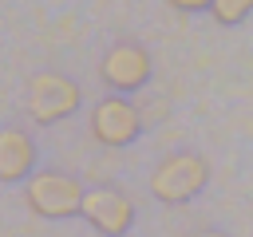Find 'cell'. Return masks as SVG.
Listing matches in <instances>:
<instances>
[{
    "label": "cell",
    "mask_w": 253,
    "mask_h": 237,
    "mask_svg": "<svg viewBox=\"0 0 253 237\" xmlns=\"http://www.w3.org/2000/svg\"><path fill=\"white\" fill-rule=\"evenodd\" d=\"M36 166V142L20 126L0 130V182H28Z\"/></svg>",
    "instance_id": "52a82bcc"
},
{
    "label": "cell",
    "mask_w": 253,
    "mask_h": 237,
    "mask_svg": "<svg viewBox=\"0 0 253 237\" xmlns=\"http://www.w3.org/2000/svg\"><path fill=\"white\" fill-rule=\"evenodd\" d=\"M83 182L63 174V170H40L24 182V201L36 217L47 221H63V217H79L83 209Z\"/></svg>",
    "instance_id": "7a4b0ae2"
},
{
    "label": "cell",
    "mask_w": 253,
    "mask_h": 237,
    "mask_svg": "<svg viewBox=\"0 0 253 237\" xmlns=\"http://www.w3.org/2000/svg\"><path fill=\"white\" fill-rule=\"evenodd\" d=\"M79 103H83V91L63 71H40L28 79V115L40 126H51V122L75 115Z\"/></svg>",
    "instance_id": "3957f363"
},
{
    "label": "cell",
    "mask_w": 253,
    "mask_h": 237,
    "mask_svg": "<svg viewBox=\"0 0 253 237\" xmlns=\"http://www.w3.org/2000/svg\"><path fill=\"white\" fill-rule=\"evenodd\" d=\"M150 51L142 43H115L103 59H99V79L115 91V95H134L150 83Z\"/></svg>",
    "instance_id": "5b68a950"
},
{
    "label": "cell",
    "mask_w": 253,
    "mask_h": 237,
    "mask_svg": "<svg viewBox=\"0 0 253 237\" xmlns=\"http://www.w3.org/2000/svg\"><path fill=\"white\" fill-rule=\"evenodd\" d=\"M170 8H178V12H210L213 0H170Z\"/></svg>",
    "instance_id": "9c48e42d"
},
{
    "label": "cell",
    "mask_w": 253,
    "mask_h": 237,
    "mask_svg": "<svg viewBox=\"0 0 253 237\" xmlns=\"http://www.w3.org/2000/svg\"><path fill=\"white\" fill-rule=\"evenodd\" d=\"M206 182H210V162L202 154H194V150H174L154 166L150 194L158 201H166V205H182V201L198 198L206 190Z\"/></svg>",
    "instance_id": "6da1fadb"
},
{
    "label": "cell",
    "mask_w": 253,
    "mask_h": 237,
    "mask_svg": "<svg viewBox=\"0 0 253 237\" xmlns=\"http://www.w3.org/2000/svg\"><path fill=\"white\" fill-rule=\"evenodd\" d=\"M138 130H142V111L126 95H107V99L95 103V111H91V138L99 146H111V150L130 146L138 138Z\"/></svg>",
    "instance_id": "277c9868"
},
{
    "label": "cell",
    "mask_w": 253,
    "mask_h": 237,
    "mask_svg": "<svg viewBox=\"0 0 253 237\" xmlns=\"http://www.w3.org/2000/svg\"><path fill=\"white\" fill-rule=\"evenodd\" d=\"M249 12H253V0H213V8H210V16L217 24H225V28L241 24Z\"/></svg>",
    "instance_id": "ba28073f"
},
{
    "label": "cell",
    "mask_w": 253,
    "mask_h": 237,
    "mask_svg": "<svg viewBox=\"0 0 253 237\" xmlns=\"http://www.w3.org/2000/svg\"><path fill=\"white\" fill-rule=\"evenodd\" d=\"M198 237H225V233H217V229H206V233H198Z\"/></svg>",
    "instance_id": "30bf717a"
},
{
    "label": "cell",
    "mask_w": 253,
    "mask_h": 237,
    "mask_svg": "<svg viewBox=\"0 0 253 237\" xmlns=\"http://www.w3.org/2000/svg\"><path fill=\"white\" fill-rule=\"evenodd\" d=\"M79 217H83L95 233H103V237H123V233L134 225V205H130V198H126L123 190H115V186H95V190L83 194Z\"/></svg>",
    "instance_id": "8992f818"
}]
</instances>
